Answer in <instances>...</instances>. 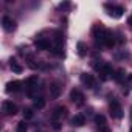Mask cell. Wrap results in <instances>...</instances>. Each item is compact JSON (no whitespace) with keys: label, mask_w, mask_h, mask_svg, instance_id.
I'll use <instances>...</instances> for the list:
<instances>
[{"label":"cell","mask_w":132,"mask_h":132,"mask_svg":"<svg viewBox=\"0 0 132 132\" xmlns=\"http://www.w3.org/2000/svg\"><path fill=\"white\" fill-rule=\"evenodd\" d=\"M37 82H39L37 75H33V76L27 78V79H25V87H27V90H33V89H36V87H37Z\"/></svg>","instance_id":"obj_10"},{"label":"cell","mask_w":132,"mask_h":132,"mask_svg":"<svg viewBox=\"0 0 132 132\" xmlns=\"http://www.w3.org/2000/svg\"><path fill=\"white\" fill-rule=\"evenodd\" d=\"M62 48H64V47H59V45H56V47L51 50V53H53V54H57V56H62V54H64V50H62Z\"/></svg>","instance_id":"obj_24"},{"label":"cell","mask_w":132,"mask_h":132,"mask_svg":"<svg viewBox=\"0 0 132 132\" xmlns=\"http://www.w3.org/2000/svg\"><path fill=\"white\" fill-rule=\"evenodd\" d=\"M2 110H3L5 115H16L19 109H17V106H16L13 101H3V104H2Z\"/></svg>","instance_id":"obj_4"},{"label":"cell","mask_w":132,"mask_h":132,"mask_svg":"<svg viewBox=\"0 0 132 132\" xmlns=\"http://www.w3.org/2000/svg\"><path fill=\"white\" fill-rule=\"evenodd\" d=\"M95 123H96V126H98L100 129L106 127V117H104V115H96V117H95Z\"/></svg>","instance_id":"obj_20"},{"label":"cell","mask_w":132,"mask_h":132,"mask_svg":"<svg viewBox=\"0 0 132 132\" xmlns=\"http://www.w3.org/2000/svg\"><path fill=\"white\" fill-rule=\"evenodd\" d=\"M76 48H78V54H79L81 57H84V56L87 54V47H86V44H84V42H78Z\"/></svg>","instance_id":"obj_18"},{"label":"cell","mask_w":132,"mask_h":132,"mask_svg":"<svg viewBox=\"0 0 132 132\" xmlns=\"http://www.w3.org/2000/svg\"><path fill=\"white\" fill-rule=\"evenodd\" d=\"M130 120H132V107H130Z\"/></svg>","instance_id":"obj_28"},{"label":"cell","mask_w":132,"mask_h":132,"mask_svg":"<svg viewBox=\"0 0 132 132\" xmlns=\"http://www.w3.org/2000/svg\"><path fill=\"white\" fill-rule=\"evenodd\" d=\"M104 6H106V10H109V14H110L112 17H115V19H120V17L123 16V13H124V6H121V5H110V3H106Z\"/></svg>","instance_id":"obj_3"},{"label":"cell","mask_w":132,"mask_h":132,"mask_svg":"<svg viewBox=\"0 0 132 132\" xmlns=\"http://www.w3.org/2000/svg\"><path fill=\"white\" fill-rule=\"evenodd\" d=\"M72 124L73 126H84L86 124V118H84V115H81V113H78V115H75L73 118H72Z\"/></svg>","instance_id":"obj_16"},{"label":"cell","mask_w":132,"mask_h":132,"mask_svg":"<svg viewBox=\"0 0 132 132\" xmlns=\"http://www.w3.org/2000/svg\"><path fill=\"white\" fill-rule=\"evenodd\" d=\"M124 75H126V72H124V69H118V70H115L113 72V79L117 81V82H123V79H124Z\"/></svg>","instance_id":"obj_17"},{"label":"cell","mask_w":132,"mask_h":132,"mask_svg":"<svg viewBox=\"0 0 132 132\" xmlns=\"http://www.w3.org/2000/svg\"><path fill=\"white\" fill-rule=\"evenodd\" d=\"M61 90H62V87H61L59 82H53V84H50V98L56 100V98L61 95Z\"/></svg>","instance_id":"obj_11"},{"label":"cell","mask_w":132,"mask_h":132,"mask_svg":"<svg viewBox=\"0 0 132 132\" xmlns=\"http://www.w3.org/2000/svg\"><path fill=\"white\" fill-rule=\"evenodd\" d=\"M22 82L20 81H10L6 84V92L8 93H16V92H20L22 90Z\"/></svg>","instance_id":"obj_9"},{"label":"cell","mask_w":132,"mask_h":132,"mask_svg":"<svg viewBox=\"0 0 132 132\" xmlns=\"http://www.w3.org/2000/svg\"><path fill=\"white\" fill-rule=\"evenodd\" d=\"M53 129H54V130H59V129H61V124H59V121H54V123H53Z\"/></svg>","instance_id":"obj_26"},{"label":"cell","mask_w":132,"mask_h":132,"mask_svg":"<svg viewBox=\"0 0 132 132\" xmlns=\"http://www.w3.org/2000/svg\"><path fill=\"white\" fill-rule=\"evenodd\" d=\"M109 112H110L112 118H115V120H121V118H123V109H121L120 103H118L115 98H110V103H109Z\"/></svg>","instance_id":"obj_1"},{"label":"cell","mask_w":132,"mask_h":132,"mask_svg":"<svg viewBox=\"0 0 132 132\" xmlns=\"http://www.w3.org/2000/svg\"><path fill=\"white\" fill-rule=\"evenodd\" d=\"M100 76H101L103 81H106V79H109L110 76H113V70H112V67H110L109 64H104L103 67L100 69Z\"/></svg>","instance_id":"obj_8"},{"label":"cell","mask_w":132,"mask_h":132,"mask_svg":"<svg viewBox=\"0 0 132 132\" xmlns=\"http://www.w3.org/2000/svg\"><path fill=\"white\" fill-rule=\"evenodd\" d=\"M69 8H70V3L69 2H64V3L59 5V10H69Z\"/></svg>","instance_id":"obj_25"},{"label":"cell","mask_w":132,"mask_h":132,"mask_svg":"<svg viewBox=\"0 0 132 132\" xmlns=\"http://www.w3.org/2000/svg\"><path fill=\"white\" fill-rule=\"evenodd\" d=\"M10 67H11V70L14 72V73H22L23 72V67L14 59V57H11V61H10Z\"/></svg>","instance_id":"obj_15"},{"label":"cell","mask_w":132,"mask_h":132,"mask_svg":"<svg viewBox=\"0 0 132 132\" xmlns=\"http://www.w3.org/2000/svg\"><path fill=\"white\" fill-rule=\"evenodd\" d=\"M33 106H34L36 109H44V107H45V100H44L42 96H37V98H34Z\"/></svg>","instance_id":"obj_19"},{"label":"cell","mask_w":132,"mask_h":132,"mask_svg":"<svg viewBox=\"0 0 132 132\" xmlns=\"http://www.w3.org/2000/svg\"><path fill=\"white\" fill-rule=\"evenodd\" d=\"M81 82H82L86 87H89V89H93L95 84H96L95 76H93V75H89V73H82V75H81Z\"/></svg>","instance_id":"obj_7"},{"label":"cell","mask_w":132,"mask_h":132,"mask_svg":"<svg viewBox=\"0 0 132 132\" xmlns=\"http://www.w3.org/2000/svg\"><path fill=\"white\" fill-rule=\"evenodd\" d=\"M129 132H132V127H130V130H129Z\"/></svg>","instance_id":"obj_29"},{"label":"cell","mask_w":132,"mask_h":132,"mask_svg":"<svg viewBox=\"0 0 132 132\" xmlns=\"http://www.w3.org/2000/svg\"><path fill=\"white\" fill-rule=\"evenodd\" d=\"M106 33H107V30L104 28V25H103L101 22H100V23H95L93 28H92V34H93V39H95L96 42H101V44H103Z\"/></svg>","instance_id":"obj_2"},{"label":"cell","mask_w":132,"mask_h":132,"mask_svg":"<svg viewBox=\"0 0 132 132\" xmlns=\"http://www.w3.org/2000/svg\"><path fill=\"white\" fill-rule=\"evenodd\" d=\"M2 25H3L5 31H14V30H16V27H17L16 20H14V19H11L10 16H5V17L2 19Z\"/></svg>","instance_id":"obj_6"},{"label":"cell","mask_w":132,"mask_h":132,"mask_svg":"<svg viewBox=\"0 0 132 132\" xmlns=\"http://www.w3.org/2000/svg\"><path fill=\"white\" fill-rule=\"evenodd\" d=\"M54 40H56V45H59V47H64V34L61 33V31H56L54 33Z\"/></svg>","instance_id":"obj_21"},{"label":"cell","mask_w":132,"mask_h":132,"mask_svg":"<svg viewBox=\"0 0 132 132\" xmlns=\"http://www.w3.org/2000/svg\"><path fill=\"white\" fill-rule=\"evenodd\" d=\"M70 100L75 103V104H78V106H81L82 103H84V93L79 90V89H73L72 92H70Z\"/></svg>","instance_id":"obj_5"},{"label":"cell","mask_w":132,"mask_h":132,"mask_svg":"<svg viewBox=\"0 0 132 132\" xmlns=\"http://www.w3.org/2000/svg\"><path fill=\"white\" fill-rule=\"evenodd\" d=\"M115 42H117V39H115V34L112 33V31H109L107 30V33H106V36H104V40H103V44L106 45V47H113L115 45Z\"/></svg>","instance_id":"obj_12"},{"label":"cell","mask_w":132,"mask_h":132,"mask_svg":"<svg viewBox=\"0 0 132 132\" xmlns=\"http://www.w3.org/2000/svg\"><path fill=\"white\" fill-rule=\"evenodd\" d=\"M33 115H34L33 109H30V107L23 109V118H25V120H30V118H33Z\"/></svg>","instance_id":"obj_23"},{"label":"cell","mask_w":132,"mask_h":132,"mask_svg":"<svg viewBox=\"0 0 132 132\" xmlns=\"http://www.w3.org/2000/svg\"><path fill=\"white\" fill-rule=\"evenodd\" d=\"M34 44H36V48H37V50H50V40H47V39H44V37L37 39Z\"/></svg>","instance_id":"obj_14"},{"label":"cell","mask_w":132,"mask_h":132,"mask_svg":"<svg viewBox=\"0 0 132 132\" xmlns=\"http://www.w3.org/2000/svg\"><path fill=\"white\" fill-rule=\"evenodd\" d=\"M127 82H129L130 87H132V75H127Z\"/></svg>","instance_id":"obj_27"},{"label":"cell","mask_w":132,"mask_h":132,"mask_svg":"<svg viewBox=\"0 0 132 132\" xmlns=\"http://www.w3.org/2000/svg\"><path fill=\"white\" fill-rule=\"evenodd\" d=\"M27 130H28V124L25 123V120L19 121V123H17V129H16V132H27Z\"/></svg>","instance_id":"obj_22"},{"label":"cell","mask_w":132,"mask_h":132,"mask_svg":"<svg viewBox=\"0 0 132 132\" xmlns=\"http://www.w3.org/2000/svg\"><path fill=\"white\" fill-rule=\"evenodd\" d=\"M64 117H67V107L65 106H57L53 112V118L54 120H59V118H64Z\"/></svg>","instance_id":"obj_13"}]
</instances>
